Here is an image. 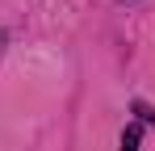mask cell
Listing matches in <instances>:
<instances>
[{"mask_svg":"<svg viewBox=\"0 0 155 151\" xmlns=\"http://www.w3.org/2000/svg\"><path fill=\"white\" fill-rule=\"evenodd\" d=\"M138 134H143V126H130L122 134V151H138Z\"/></svg>","mask_w":155,"mask_h":151,"instance_id":"obj_1","label":"cell"}]
</instances>
